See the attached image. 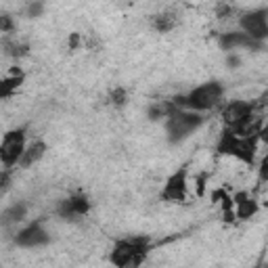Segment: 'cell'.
<instances>
[{"label": "cell", "instance_id": "19", "mask_svg": "<svg viewBox=\"0 0 268 268\" xmlns=\"http://www.w3.org/2000/svg\"><path fill=\"white\" fill-rule=\"evenodd\" d=\"M126 100H128V97H126V90L124 88H116L111 92V103L116 107H122L126 105Z\"/></svg>", "mask_w": 268, "mask_h": 268}, {"label": "cell", "instance_id": "1", "mask_svg": "<svg viewBox=\"0 0 268 268\" xmlns=\"http://www.w3.org/2000/svg\"><path fill=\"white\" fill-rule=\"evenodd\" d=\"M224 95V88L220 82H205L193 88L189 95L184 97H176L172 100L178 109H189V111H197V113H203V111H210L214 109L220 100H222Z\"/></svg>", "mask_w": 268, "mask_h": 268}, {"label": "cell", "instance_id": "3", "mask_svg": "<svg viewBox=\"0 0 268 268\" xmlns=\"http://www.w3.org/2000/svg\"><path fill=\"white\" fill-rule=\"evenodd\" d=\"M205 122V117L197 111H189V109H178L172 116L166 117V132H168V140L172 145L183 143L184 138H189L197 128H201V124Z\"/></svg>", "mask_w": 268, "mask_h": 268}, {"label": "cell", "instance_id": "13", "mask_svg": "<svg viewBox=\"0 0 268 268\" xmlns=\"http://www.w3.org/2000/svg\"><path fill=\"white\" fill-rule=\"evenodd\" d=\"M67 199H69V205H71L73 214H76V218H82L90 212V199L86 197L84 193H76V195H71Z\"/></svg>", "mask_w": 268, "mask_h": 268}, {"label": "cell", "instance_id": "7", "mask_svg": "<svg viewBox=\"0 0 268 268\" xmlns=\"http://www.w3.org/2000/svg\"><path fill=\"white\" fill-rule=\"evenodd\" d=\"M162 197L166 201H184L186 199V170L180 168L178 172H174L162 191Z\"/></svg>", "mask_w": 268, "mask_h": 268}, {"label": "cell", "instance_id": "17", "mask_svg": "<svg viewBox=\"0 0 268 268\" xmlns=\"http://www.w3.org/2000/svg\"><path fill=\"white\" fill-rule=\"evenodd\" d=\"M13 30H15V19H13L11 15H0V34H11Z\"/></svg>", "mask_w": 268, "mask_h": 268}, {"label": "cell", "instance_id": "18", "mask_svg": "<svg viewBox=\"0 0 268 268\" xmlns=\"http://www.w3.org/2000/svg\"><path fill=\"white\" fill-rule=\"evenodd\" d=\"M44 9H46L44 2H30L28 6H25V15L32 17V19L34 17H40L44 13Z\"/></svg>", "mask_w": 268, "mask_h": 268}, {"label": "cell", "instance_id": "25", "mask_svg": "<svg viewBox=\"0 0 268 268\" xmlns=\"http://www.w3.org/2000/svg\"><path fill=\"white\" fill-rule=\"evenodd\" d=\"M229 15H233V6H231V4H218L216 17H218V19H224V17H229Z\"/></svg>", "mask_w": 268, "mask_h": 268}, {"label": "cell", "instance_id": "12", "mask_svg": "<svg viewBox=\"0 0 268 268\" xmlns=\"http://www.w3.org/2000/svg\"><path fill=\"white\" fill-rule=\"evenodd\" d=\"M258 210H260L258 201L251 199V197H245L243 201L234 203V216H237L239 220H250V218H253L258 214Z\"/></svg>", "mask_w": 268, "mask_h": 268}, {"label": "cell", "instance_id": "2", "mask_svg": "<svg viewBox=\"0 0 268 268\" xmlns=\"http://www.w3.org/2000/svg\"><path fill=\"white\" fill-rule=\"evenodd\" d=\"M147 251H149V241L145 237L122 239L113 245L109 253V262L116 268H138L145 262Z\"/></svg>", "mask_w": 268, "mask_h": 268}, {"label": "cell", "instance_id": "24", "mask_svg": "<svg viewBox=\"0 0 268 268\" xmlns=\"http://www.w3.org/2000/svg\"><path fill=\"white\" fill-rule=\"evenodd\" d=\"M9 184H11V172L0 168V191H4Z\"/></svg>", "mask_w": 268, "mask_h": 268}, {"label": "cell", "instance_id": "6", "mask_svg": "<svg viewBox=\"0 0 268 268\" xmlns=\"http://www.w3.org/2000/svg\"><path fill=\"white\" fill-rule=\"evenodd\" d=\"M50 241V234L49 231L42 226V222L40 220H36V222L28 224L25 229H21L17 234H15V243L19 247H25V250H34V247H42Z\"/></svg>", "mask_w": 268, "mask_h": 268}, {"label": "cell", "instance_id": "27", "mask_svg": "<svg viewBox=\"0 0 268 268\" xmlns=\"http://www.w3.org/2000/svg\"><path fill=\"white\" fill-rule=\"evenodd\" d=\"M69 49L71 50L80 49V34H71V36H69Z\"/></svg>", "mask_w": 268, "mask_h": 268}, {"label": "cell", "instance_id": "10", "mask_svg": "<svg viewBox=\"0 0 268 268\" xmlns=\"http://www.w3.org/2000/svg\"><path fill=\"white\" fill-rule=\"evenodd\" d=\"M216 151L218 153H224V155H239V136L234 134L233 130L224 128L222 134H220V140L216 145Z\"/></svg>", "mask_w": 268, "mask_h": 268}, {"label": "cell", "instance_id": "11", "mask_svg": "<svg viewBox=\"0 0 268 268\" xmlns=\"http://www.w3.org/2000/svg\"><path fill=\"white\" fill-rule=\"evenodd\" d=\"M25 214H28V205L25 203H13L9 205L6 210L0 214V222H2L4 226H11V224H17V222H21V220L25 218Z\"/></svg>", "mask_w": 268, "mask_h": 268}, {"label": "cell", "instance_id": "4", "mask_svg": "<svg viewBox=\"0 0 268 268\" xmlns=\"http://www.w3.org/2000/svg\"><path fill=\"white\" fill-rule=\"evenodd\" d=\"M25 128H17V130H9L2 136L0 143V162L6 168H13L19 164L23 151H25Z\"/></svg>", "mask_w": 268, "mask_h": 268}, {"label": "cell", "instance_id": "21", "mask_svg": "<svg viewBox=\"0 0 268 268\" xmlns=\"http://www.w3.org/2000/svg\"><path fill=\"white\" fill-rule=\"evenodd\" d=\"M205 184H207V176L205 174H199V176L195 178V195L197 197L205 195Z\"/></svg>", "mask_w": 268, "mask_h": 268}, {"label": "cell", "instance_id": "8", "mask_svg": "<svg viewBox=\"0 0 268 268\" xmlns=\"http://www.w3.org/2000/svg\"><path fill=\"white\" fill-rule=\"evenodd\" d=\"M220 46L224 50H237V49H262V44L251 40L243 32H229L220 36Z\"/></svg>", "mask_w": 268, "mask_h": 268}, {"label": "cell", "instance_id": "16", "mask_svg": "<svg viewBox=\"0 0 268 268\" xmlns=\"http://www.w3.org/2000/svg\"><path fill=\"white\" fill-rule=\"evenodd\" d=\"M57 214H59V216H61L63 220H76V214H73L71 205H69V199L59 201V205H57Z\"/></svg>", "mask_w": 268, "mask_h": 268}, {"label": "cell", "instance_id": "26", "mask_svg": "<svg viewBox=\"0 0 268 268\" xmlns=\"http://www.w3.org/2000/svg\"><path fill=\"white\" fill-rule=\"evenodd\" d=\"M226 65H229L231 69H237V67L241 65V57H239V55H234V52H231V55L226 57Z\"/></svg>", "mask_w": 268, "mask_h": 268}, {"label": "cell", "instance_id": "20", "mask_svg": "<svg viewBox=\"0 0 268 268\" xmlns=\"http://www.w3.org/2000/svg\"><path fill=\"white\" fill-rule=\"evenodd\" d=\"M9 52H11V55L15 57V59H19V57H28V55H30V46H28V44H13Z\"/></svg>", "mask_w": 268, "mask_h": 268}, {"label": "cell", "instance_id": "22", "mask_svg": "<svg viewBox=\"0 0 268 268\" xmlns=\"http://www.w3.org/2000/svg\"><path fill=\"white\" fill-rule=\"evenodd\" d=\"M149 117L151 119H162V117H166V107H164V103L162 105H153L151 109H149Z\"/></svg>", "mask_w": 268, "mask_h": 268}, {"label": "cell", "instance_id": "15", "mask_svg": "<svg viewBox=\"0 0 268 268\" xmlns=\"http://www.w3.org/2000/svg\"><path fill=\"white\" fill-rule=\"evenodd\" d=\"M174 25H176V17L170 15V13H162V15H155L153 17V28H155L157 32H170Z\"/></svg>", "mask_w": 268, "mask_h": 268}, {"label": "cell", "instance_id": "5", "mask_svg": "<svg viewBox=\"0 0 268 268\" xmlns=\"http://www.w3.org/2000/svg\"><path fill=\"white\" fill-rule=\"evenodd\" d=\"M266 9H258V11H251V13H245L243 17L239 19V25H241V32L247 34L251 40L264 44V40L268 38V21H266Z\"/></svg>", "mask_w": 268, "mask_h": 268}, {"label": "cell", "instance_id": "23", "mask_svg": "<svg viewBox=\"0 0 268 268\" xmlns=\"http://www.w3.org/2000/svg\"><path fill=\"white\" fill-rule=\"evenodd\" d=\"M226 199H231V195H226L224 189H216V191L212 193V201H214V203H220V205H222Z\"/></svg>", "mask_w": 268, "mask_h": 268}, {"label": "cell", "instance_id": "14", "mask_svg": "<svg viewBox=\"0 0 268 268\" xmlns=\"http://www.w3.org/2000/svg\"><path fill=\"white\" fill-rule=\"evenodd\" d=\"M23 80H25V76H19V78L9 76V78L0 80V99H9V97H13V92H15L19 86L23 84Z\"/></svg>", "mask_w": 268, "mask_h": 268}, {"label": "cell", "instance_id": "9", "mask_svg": "<svg viewBox=\"0 0 268 268\" xmlns=\"http://www.w3.org/2000/svg\"><path fill=\"white\" fill-rule=\"evenodd\" d=\"M46 149H49V147H46L44 140H34V143H30L28 147H25L23 155H21V159H19V166H21V168L34 166L36 162H40V159L44 157Z\"/></svg>", "mask_w": 268, "mask_h": 268}]
</instances>
